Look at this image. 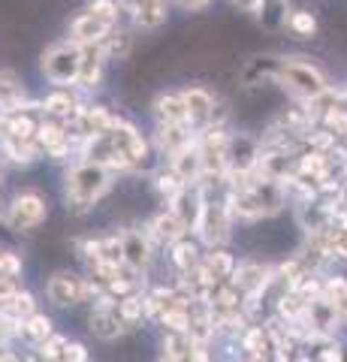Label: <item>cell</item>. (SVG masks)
<instances>
[{
    "label": "cell",
    "instance_id": "1",
    "mask_svg": "<svg viewBox=\"0 0 347 362\" xmlns=\"http://www.w3.org/2000/svg\"><path fill=\"white\" fill-rule=\"evenodd\" d=\"M278 78L281 85L299 100H317L329 90L327 76H323L314 64H308L305 58H290L278 64Z\"/></svg>",
    "mask_w": 347,
    "mask_h": 362
},
{
    "label": "cell",
    "instance_id": "2",
    "mask_svg": "<svg viewBox=\"0 0 347 362\" xmlns=\"http://www.w3.org/2000/svg\"><path fill=\"white\" fill-rule=\"evenodd\" d=\"M109 187V173L103 163H85V166H76L70 178H66V194L76 202L79 209L91 206L97 197H103Z\"/></svg>",
    "mask_w": 347,
    "mask_h": 362
},
{
    "label": "cell",
    "instance_id": "3",
    "mask_svg": "<svg viewBox=\"0 0 347 362\" xmlns=\"http://www.w3.org/2000/svg\"><path fill=\"white\" fill-rule=\"evenodd\" d=\"M79 70H82V49L79 42H64L54 45L42 58V73H46L54 85H66V82H79Z\"/></svg>",
    "mask_w": 347,
    "mask_h": 362
},
{
    "label": "cell",
    "instance_id": "4",
    "mask_svg": "<svg viewBox=\"0 0 347 362\" xmlns=\"http://www.w3.org/2000/svg\"><path fill=\"white\" fill-rule=\"evenodd\" d=\"M46 221V202L37 194H25L9 206V226L13 230H33Z\"/></svg>",
    "mask_w": 347,
    "mask_h": 362
},
{
    "label": "cell",
    "instance_id": "5",
    "mask_svg": "<svg viewBox=\"0 0 347 362\" xmlns=\"http://www.w3.org/2000/svg\"><path fill=\"white\" fill-rule=\"evenodd\" d=\"M115 28L109 18L103 16H97L94 9H88V13H82L79 18L73 21V42H79V45H97V42H103L109 37V30Z\"/></svg>",
    "mask_w": 347,
    "mask_h": 362
},
{
    "label": "cell",
    "instance_id": "6",
    "mask_svg": "<svg viewBox=\"0 0 347 362\" xmlns=\"http://www.w3.org/2000/svg\"><path fill=\"white\" fill-rule=\"evenodd\" d=\"M85 293H88L85 284L73 275H54L49 281V296L54 305H76L85 299Z\"/></svg>",
    "mask_w": 347,
    "mask_h": 362
},
{
    "label": "cell",
    "instance_id": "7",
    "mask_svg": "<svg viewBox=\"0 0 347 362\" xmlns=\"http://www.w3.org/2000/svg\"><path fill=\"white\" fill-rule=\"evenodd\" d=\"M199 233L208 245L215 242H223L227 239V211L220 206H203V214H199Z\"/></svg>",
    "mask_w": 347,
    "mask_h": 362
},
{
    "label": "cell",
    "instance_id": "8",
    "mask_svg": "<svg viewBox=\"0 0 347 362\" xmlns=\"http://www.w3.org/2000/svg\"><path fill=\"white\" fill-rule=\"evenodd\" d=\"M184 106H187L190 121H203L215 112V97H211L206 88H190V90H184Z\"/></svg>",
    "mask_w": 347,
    "mask_h": 362
},
{
    "label": "cell",
    "instance_id": "9",
    "mask_svg": "<svg viewBox=\"0 0 347 362\" xmlns=\"http://www.w3.org/2000/svg\"><path fill=\"white\" fill-rule=\"evenodd\" d=\"M172 166H175V173L182 175V181H194L199 173H203V151H196V148H184L182 151H175L172 157Z\"/></svg>",
    "mask_w": 347,
    "mask_h": 362
},
{
    "label": "cell",
    "instance_id": "10",
    "mask_svg": "<svg viewBox=\"0 0 347 362\" xmlns=\"http://www.w3.org/2000/svg\"><path fill=\"white\" fill-rule=\"evenodd\" d=\"M21 103H25V85L13 73H0V109L16 112Z\"/></svg>",
    "mask_w": 347,
    "mask_h": 362
},
{
    "label": "cell",
    "instance_id": "11",
    "mask_svg": "<svg viewBox=\"0 0 347 362\" xmlns=\"http://www.w3.org/2000/svg\"><path fill=\"white\" fill-rule=\"evenodd\" d=\"M308 314H311V326H317V329H323V332H332L335 323L341 320V314L335 311V305L329 299L308 302Z\"/></svg>",
    "mask_w": 347,
    "mask_h": 362
},
{
    "label": "cell",
    "instance_id": "12",
    "mask_svg": "<svg viewBox=\"0 0 347 362\" xmlns=\"http://www.w3.org/2000/svg\"><path fill=\"white\" fill-rule=\"evenodd\" d=\"M124 323H127L124 317L106 311L103 305H100V311H94V317H91V329H94L100 338H118L121 332H124Z\"/></svg>",
    "mask_w": 347,
    "mask_h": 362
},
{
    "label": "cell",
    "instance_id": "13",
    "mask_svg": "<svg viewBox=\"0 0 347 362\" xmlns=\"http://www.w3.org/2000/svg\"><path fill=\"white\" fill-rule=\"evenodd\" d=\"M257 13H260L263 28L278 30L281 25H287V0H260Z\"/></svg>",
    "mask_w": 347,
    "mask_h": 362
},
{
    "label": "cell",
    "instance_id": "14",
    "mask_svg": "<svg viewBox=\"0 0 347 362\" xmlns=\"http://www.w3.org/2000/svg\"><path fill=\"white\" fill-rule=\"evenodd\" d=\"M124 263L130 266V269H142L145 263H148V245L142 242V235L139 233H130V235H124Z\"/></svg>",
    "mask_w": 347,
    "mask_h": 362
},
{
    "label": "cell",
    "instance_id": "15",
    "mask_svg": "<svg viewBox=\"0 0 347 362\" xmlns=\"http://www.w3.org/2000/svg\"><path fill=\"white\" fill-rule=\"evenodd\" d=\"M100 64H103V54H100L97 45H85L82 52V70H79V82L82 85H94L100 78Z\"/></svg>",
    "mask_w": 347,
    "mask_h": 362
},
{
    "label": "cell",
    "instance_id": "16",
    "mask_svg": "<svg viewBox=\"0 0 347 362\" xmlns=\"http://www.w3.org/2000/svg\"><path fill=\"white\" fill-rule=\"evenodd\" d=\"M158 112L166 124H182L187 121V106H184V97H160L158 100Z\"/></svg>",
    "mask_w": 347,
    "mask_h": 362
},
{
    "label": "cell",
    "instance_id": "17",
    "mask_svg": "<svg viewBox=\"0 0 347 362\" xmlns=\"http://www.w3.org/2000/svg\"><path fill=\"white\" fill-rule=\"evenodd\" d=\"M287 28L296 33V37L302 40H308V37H314L317 33V18L308 13V9H296V13H290L287 16Z\"/></svg>",
    "mask_w": 347,
    "mask_h": 362
},
{
    "label": "cell",
    "instance_id": "18",
    "mask_svg": "<svg viewBox=\"0 0 347 362\" xmlns=\"http://www.w3.org/2000/svg\"><path fill=\"white\" fill-rule=\"evenodd\" d=\"M236 284L245 293H257L266 284V269L263 266H242L239 275H236Z\"/></svg>",
    "mask_w": 347,
    "mask_h": 362
},
{
    "label": "cell",
    "instance_id": "19",
    "mask_svg": "<svg viewBox=\"0 0 347 362\" xmlns=\"http://www.w3.org/2000/svg\"><path fill=\"white\" fill-rule=\"evenodd\" d=\"M184 230H187V226H184V221L178 218L175 211L166 214V218H160L158 223H154V235H158V239H163V242H175Z\"/></svg>",
    "mask_w": 347,
    "mask_h": 362
},
{
    "label": "cell",
    "instance_id": "20",
    "mask_svg": "<svg viewBox=\"0 0 347 362\" xmlns=\"http://www.w3.org/2000/svg\"><path fill=\"white\" fill-rule=\"evenodd\" d=\"M327 299L335 305V311L341 314V320H347V281L344 278H332L327 284Z\"/></svg>",
    "mask_w": 347,
    "mask_h": 362
},
{
    "label": "cell",
    "instance_id": "21",
    "mask_svg": "<svg viewBox=\"0 0 347 362\" xmlns=\"http://www.w3.org/2000/svg\"><path fill=\"white\" fill-rule=\"evenodd\" d=\"M82 124H85V130H88V133H106L115 121L106 115V109H88L85 115H82Z\"/></svg>",
    "mask_w": 347,
    "mask_h": 362
},
{
    "label": "cell",
    "instance_id": "22",
    "mask_svg": "<svg viewBox=\"0 0 347 362\" xmlns=\"http://www.w3.org/2000/svg\"><path fill=\"white\" fill-rule=\"evenodd\" d=\"M25 332L30 338H37V341H46V338L52 335V323H49V317H40V314H33L28 326H25Z\"/></svg>",
    "mask_w": 347,
    "mask_h": 362
},
{
    "label": "cell",
    "instance_id": "23",
    "mask_svg": "<svg viewBox=\"0 0 347 362\" xmlns=\"http://www.w3.org/2000/svg\"><path fill=\"white\" fill-rule=\"evenodd\" d=\"M37 130L33 127V121L28 118V115H21V118H13L9 121V136H13L16 142H25V139H30V133Z\"/></svg>",
    "mask_w": 347,
    "mask_h": 362
},
{
    "label": "cell",
    "instance_id": "24",
    "mask_svg": "<svg viewBox=\"0 0 347 362\" xmlns=\"http://www.w3.org/2000/svg\"><path fill=\"white\" fill-rule=\"evenodd\" d=\"M40 139L46 142V148H52V151L64 148V133H61V127H54V124H42V127H40Z\"/></svg>",
    "mask_w": 347,
    "mask_h": 362
},
{
    "label": "cell",
    "instance_id": "25",
    "mask_svg": "<svg viewBox=\"0 0 347 362\" xmlns=\"http://www.w3.org/2000/svg\"><path fill=\"white\" fill-rule=\"evenodd\" d=\"M46 109L52 115H70L73 100H70V94H52V97H46Z\"/></svg>",
    "mask_w": 347,
    "mask_h": 362
},
{
    "label": "cell",
    "instance_id": "26",
    "mask_svg": "<svg viewBox=\"0 0 347 362\" xmlns=\"http://www.w3.org/2000/svg\"><path fill=\"white\" fill-rule=\"evenodd\" d=\"M230 269H233V259H230L227 254H211V257H208V272H211L215 278L227 275Z\"/></svg>",
    "mask_w": 347,
    "mask_h": 362
},
{
    "label": "cell",
    "instance_id": "27",
    "mask_svg": "<svg viewBox=\"0 0 347 362\" xmlns=\"http://www.w3.org/2000/svg\"><path fill=\"white\" fill-rule=\"evenodd\" d=\"M121 317H124L127 323H133L136 317H142V302L139 299H124L121 302Z\"/></svg>",
    "mask_w": 347,
    "mask_h": 362
},
{
    "label": "cell",
    "instance_id": "28",
    "mask_svg": "<svg viewBox=\"0 0 347 362\" xmlns=\"http://www.w3.org/2000/svg\"><path fill=\"white\" fill-rule=\"evenodd\" d=\"M194 245H175V263L187 269V266H194Z\"/></svg>",
    "mask_w": 347,
    "mask_h": 362
},
{
    "label": "cell",
    "instance_id": "29",
    "mask_svg": "<svg viewBox=\"0 0 347 362\" xmlns=\"http://www.w3.org/2000/svg\"><path fill=\"white\" fill-rule=\"evenodd\" d=\"M9 302H13V311H16V314H30V311H33V302H30L28 293H21V296L16 293V296L9 299Z\"/></svg>",
    "mask_w": 347,
    "mask_h": 362
},
{
    "label": "cell",
    "instance_id": "30",
    "mask_svg": "<svg viewBox=\"0 0 347 362\" xmlns=\"http://www.w3.org/2000/svg\"><path fill=\"white\" fill-rule=\"evenodd\" d=\"M66 362H85V347L82 344H70V347H66Z\"/></svg>",
    "mask_w": 347,
    "mask_h": 362
},
{
    "label": "cell",
    "instance_id": "31",
    "mask_svg": "<svg viewBox=\"0 0 347 362\" xmlns=\"http://www.w3.org/2000/svg\"><path fill=\"white\" fill-rule=\"evenodd\" d=\"M178 4H182L184 9H206L211 0H178Z\"/></svg>",
    "mask_w": 347,
    "mask_h": 362
},
{
    "label": "cell",
    "instance_id": "32",
    "mask_svg": "<svg viewBox=\"0 0 347 362\" xmlns=\"http://www.w3.org/2000/svg\"><path fill=\"white\" fill-rule=\"evenodd\" d=\"M239 9H248V13H257V6H260V0H233Z\"/></svg>",
    "mask_w": 347,
    "mask_h": 362
},
{
    "label": "cell",
    "instance_id": "33",
    "mask_svg": "<svg viewBox=\"0 0 347 362\" xmlns=\"http://www.w3.org/2000/svg\"><path fill=\"white\" fill-rule=\"evenodd\" d=\"M323 362H341V350L339 347H329L327 354H323Z\"/></svg>",
    "mask_w": 347,
    "mask_h": 362
},
{
    "label": "cell",
    "instance_id": "34",
    "mask_svg": "<svg viewBox=\"0 0 347 362\" xmlns=\"http://www.w3.org/2000/svg\"><path fill=\"white\" fill-rule=\"evenodd\" d=\"M58 347H64V341H61V338H54L52 344H46V350H42V354H46V356H58Z\"/></svg>",
    "mask_w": 347,
    "mask_h": 362
}]
</instances>
